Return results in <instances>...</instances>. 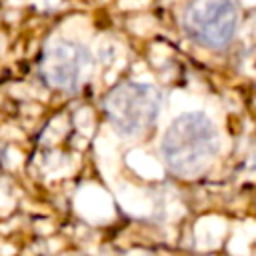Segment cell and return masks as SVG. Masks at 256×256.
Masks as SVG:
<instances>
[{
	"label": "cell",
	"instance_id": "6da1fadb",
	"mask_svg": "<svg viewBox=\"0 0 256 256\" xmlns=\"http://www.w3.org/2000/svg\"><path fill=\"white\" fill-rule=\"evenodd\" d=\"M160 152L168 168L180 176H196L218 152V132L204 112L178 116L162 136Z\"/></svg>",
	"mask_w": 256,
	"mask_h": 256
},
{
	"label": "cell",
	"instance_id": "7a4b0ae2",
	"mask_svg": "<svg viewBox=\"0 0 256 256\" xmlns=\"http://www.w3.org/2000/svg\"><path fill=\"white\" fill-rule=\"evenodd\" d=\"M160 92L152 84L122 82L108 92L104 112L116 132L134 136L142 134L150 124H154L160 112Z\"/></svg>",
	"mask_w": 256,
	"mask_h": 256
},
{
	"label": "cell",
	"instance_id": "3957f363",
	"mask_svg": "<svg viewBox=\"0 0 256 256\" xmlns=\"http://www.w3.org/2000/svg\"><path fill=\"white\" fill-rule=\"evenodd\" d=\"M236 24L238 12L232 0H190L182 14L186 34L210 48L228 44Z\"/></svg>",
	"mask_w": 256,
	"mask_h": 256
},
{
	"label": "cell",
	"instance_id": "277c9868",
	"mask_svg": "<svg viewBox=\"0 0 256 256\" xmlns=\"http://www.w3.org/2000/svg\"><path fill=\"white\" fill-rule=\"evenodd\" d=\"M90 66V54L84 46L68 40H54L46 46L40 60V74L52 88L74 90Z\"/></svg>",
	"mask_w": 256,
	"mask_h": 256
}]
</instances>
